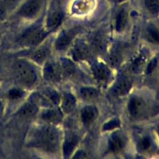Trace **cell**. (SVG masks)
<instances>
[{"instance_id":"6da1fadb","label":"cell","mask_w":159,"mask_h":159,"mask_svg":"<svg viewBox=\"0 0 159 159\" xmlns=\"http://www.w3.org/2000/svg\"><path fill=\"white\" fill-rule=\"evenodd\" d=\"M32 144L48 152H56L59 144L58 132L49 126L41 127L34 134Z\"/></svg>"},{"instance_id":"7a4b0ae2","label":"cell","mask_w":159,"mask_h":159,"mask_svg":"<svg viewBox=\"0 0 159 159\" xmlns=\"http://www.w3.org/2000/svg\"><path fill=\"white\" fill-rule=\"evenodd\" d=\"M128 110L130 116L136 120L147 118L155 112V108L141 96H134L128 102Z\"/></svg>"},{"instance_id":"3957f363","label":"cell","mask_w":159,"mask_h":159,"mask_svg":"<svg viewBox=\"0 0 159 159\" xmlns=\"http://www.w3.org/2000/svg\"><path fill=\"white\" fill-rule=\"evenodd\" d=\"M14 72L18 80L25 85H34L37 81V74L30 64L25 61H19L14 65Z\"/></svg>"},{"instance_id":"277c9868","label":"cell","mask_w":159,"mask_h":159,"mask_svg":"<svg viewBox=\"0 0 159 159\" xmlns=\"http://www.w3.org/2000/svg\"><path fill=\"white\" fill-rule=\"evenodd\" d=\"M47 32L39 26L30 28L23 34L21 43L26 46H37L46 37Z\"/></svg>"},{"instance_id":"5b68a950","label":"cell","mask_w":159,"mask_h":159,"mask_svg":"<svg viewBox=\"0 0 159 159\" xmlns=\"http://www.w3.org/2000/svg\"><path fill=\"white\" fill-rule=\"evenodd\" d=\"M43 0H26L19 10V14L25 18H34L40 12Z\"/></svg>"},{"instance_id":"8992f818","label":"cell","mask_w":159,"mask_h":159,"mask_svg":"<svg viewBox=\"0 0 159 159\" xmlns=\"http://www.w3.org/2000/svg\"><path fill=\"white\" fill-rule=\"evenodd\" d=\"M138 150L143 154H152L159 150L158 140L151 135L146 134L141 137L138 144Z\"/></svg>"},{"instance_id":"52a82bcc","label":"cell","mask_w":159,"mask_h":159,"mask_svg":"<svg viewBox=\"0 0 159 159\" xmlns=\"http://www.w3.org/2000/svg\"><path fill=\"white\" fill-rule=\"evenodd\" d=\"M71 54L75 61L88 60L91 57L92 49L84 42L78 41L71 50Z\"/></svg>"},{"instance_id":"ba28073f","label":"cell","mask_w":159,"mask_h":159,"mask_svg":"<svg viewBox=\"0 0 159 159\" xmlns=\"http://www.w3.org/2000/svg\"><path fill=\"white\" fill-rule=\"evenodd\" d=\"M61 71L60 65L54 62H48L43 68V77L50 82H57L60 79Z\"/></svg>"},{"instance_id":"9c48e42d","label":"cell","mask_w":159,"mask_h":159,"mask_svg":"<svg viewBox=\"0 0 159 159\" xmlns=\"http://www.w3.org/2000/svg\"><path fill=\"white\" fill-rule=\"evenodd\" d=\"M76 34V30H69L63 31L57 37L55 43L56 49L58 51H62L68 48V45L72 41L73 38Z\"/></svg>"},{"instance_id":"30bf717a","label":"cell","mask_w":159,"mask_h":159,"mask_svg":"<svg viewBox=\"0 0 159 159\" xmlns=\"http://www.w3.org/2000/svg\"><path fill=\"white\" fill-rule=\"evenodd\" d=\"M93 73L95 79L101 84H106L110 79V71L107 67L102 64H95L93 66Z\"/></svg>"},{"instance_id":"8fae6325","label":"cell","mask_w":159,"mask_h":159,"mask_svg":"<svg viewBox=\"0 0 159 159\" xmlns=\"http://www.w3.org/2000/svg\"><path fill=\"white\" fill-rule=\"evenodd\" d=\"M131 86V81L127 77L124 76L118 80L117 83L116 84L114 89H113V92L115 93V94L119 96H125L130 92Z\"/></svg>"},{"instance_id":"7c38bea8","label":"cell","mask_w":159,"mask_h":159,"mask_svg":"<svg viewBox=\"0 0 159 159\" xmlns=\"http://www.w3.org/2000/svg\"><path fill=\"white\" fill-rule=\"evenodd\" d=\"M62 113L61 110L56 108L48 109L42 113V119L50 124H58L61 121Z\"/></svg>"},{"instance_id":"4fadbf2b","label":"cell","mask_w":159,"mask_h":159,"mask_svg":"<svg viewBox=\"0 0 159 159\" xmlns=\"http://www.w3.org/2000/svg\"><path fill=\"white\" fill-rule=\"evenodd\" d=\"M82 120L85 124H91L97 118L98 112L95 107L89 106L84 107L81 112Z\"/></svg>"},{"instance_id":"5bb4252c","label":"cell","mask_w":159,"mask_h":159,"mask_svg":"<svg viewBox=\"0 0 159 159\" xmlns=\"http://www.w3.org/2000/svg\"><path fill=\"white\" fill-rule=\"evenodd\" d=\"M110 149L111 152L117 153L120 152L125 146V139L122 135L116 134H113L110 139V143H109Z\"/></svg>"},{"instance_id":"9a60e30c","label":"cell","mask_w":159,"mask_h":159,"mask_svg":"<svg viewBox=\"0 0 159 159\" xmlns=\"http://www.w3.org/2000/svg\"><path fill=\"white\" fill-rule=\"evenodd\" d=\"M79 142V139L76 135L73 134H69L67 135L66 139H65V142H64L63 145V152L64 155L65 156H68L72 153L74 151L75 148L78 144Z\"/></svg>"},{"instance_id":"2e32d148","label":"cell","mask_w":159,"mask_h":159,"mask_svg":"<svg viewBox=\"0 0 159 159\" xmlns=\"http://www.w3.org/2000/svg\"><path fill=\"white\" fill-rule=\"evenodd\" d=\"M145 38L153 45H159V28L155 25H149L145 30Z\"/></svg>"},{"instance_id":"e0dca14e","label":"cell","mask_w":159,"mask_h":159,"mask_svg":"<svg viewBox=\"0 0 159 159\" xmlns=\"http://www.w3.org/2000/svg\"><path fill=\"white\" fill-rule=\"evenodd\" d=\"M76 105V99L73 95L70 93H65L61 100L62 110L65 113H69L74 110Z\"/></svg>"},{"instance_id":"ac0fdd59","label":"cell","mask_w":159,"mask_h":159,"mask_svg":"<svg viewBox=\"0 0 159 159\" xmlns=\"http://www.w3.org/2000/svg\"><path fill=\"white\" fill-rule=\"evenodd\" d=\"M63 20V14L61 12L56 11L49 15L47 20V27L49 30H54L57 28Z\"/></svg>"},{"instance_id":"d6986e66","label":"cell","mask_w":159,"mask_h":159,"mask_svg":"<svg viewBox=\"0 0 159 159\" xmlns=\"http://www.w3.org/2000/svg\"><path fill=\"white\" fill-rule=\"evenodd\" d=\"M59 65L61 74L65 77H71L75 73V66L73 62L68 59H61Z\"/></svg>"},{"instance_id":"ffe728a7","label":"cell","mask_w":159,"mask_h":159,"mask_svg":"<svg viewBox=\"0 0 159 159\" xmlns=\"http://www.w3.org/2000/svg\"><path fill=\"white\" fill-rule=\"evenodd\" d=\"M37 113V107L34 103H26L25 104L20 111L18 112V114L21 117L25 119H30V118L34 117Z\"/></svg>"},{"instance_id":"44dd1931","label":"cell","mask_w":159,"mask_h":159,"mask_svg":"<svg viewBox=\"0 0 159 159\" xmlns=\"http://www.w3.org/2000/svg\"><path fill=\"white\" fill-rule=\"evenodd\" d=\"M91 49L96 53H102L106 47V41L103 37L99 34L93 36L91 39Z\"/></svg>"},{"instance_id":"7402d4cb","label":"cell","mask_w":159,"mask_h":159,"mask_svg":"<svg viewBox=\"0 0 159 159\" xmlns=\"http://www.w3.org/2000/svg\"><path fill=\"white\" fill-rule=\"evenodd\" d=\"M146 63H147V57L144 54H140L138 57H135L134 60L133 61L131 64V71L134 73L141 72L143 69L145 67Z\"/></svg>"},{"instance_id":"603a6c76","label":"cell","mask_w":159,"mask_h":159,"mask_svg":"<svg viewBox=\"0 0 159 159\" xmlns=\"http://www.w3.org/2000/svg\"><path fill=\"white\" fill-rule=\"evenodd\" d=\"M48 55H49V49L47 47H41L40 48H37L35 51L32 53L31 58L36 62L41 63L43 61L46 60Z\"/></svg>"},{"instance_id":"cb8c5ba5","label":"cell","mask_w":159,"mask_h":159,"mask_svg":"<svg viewBox=\"0 0 159 159\" xmlns=\"http://www.w3.org/2000/svg\"><path fill=\"white\" fill-rule=\"evenodd\" d=\"M127 20H128L127 12L125 10H121L118 13L116 19V25H115L116 30L118 32L124 30L127 24Z\"/></svg>"},{"instance_id":"d4e9b609","label":"cell","mask_w":159,"mask_h":159,"mask_svg":"<svg viewBox=\"0 0 159 159\" xmlns=\"http://www.w3.org/2000/svg\"><path fill=\"white\" fill-rule=\"evenodd\" d=\"M80 95L84 99L86 100H94L99 96L97 90L91 87H84L81 89Z\"/></svg>"},{"instance_id":"484cf974","label":"cell","mask_w":159,"mask_h":159,"mask_svg":"<svg viewBox=\"0 0 159 159\" xmlns=\"http://www.w3.org/2000/svg\"><path fill=\"white\" fill-rule=\"evenodd\" d=\"M144 5L149 13L155 17L159 16V0H144Z\"/></svg>"},{"instance_id":"4316f807","label":"cell","mask_w":159,"mask_h":159,"mask_svg":"<svg viewBox=\"0 0 159 159\" xmlns=\"http://www.w3.org/2000/svg\"><path fill=\"white\" fill-rule=\"evenodd\" d=\"M120 61L121 57L120 54H119V52L116 51H113L110 56V64H111V65H113V66L116 67L120 65Z\"/></svg>"},{"instance_id":"83f0119b","label":"cell","mask_w":159,"mask_h":159,"mask_svg":"<svg viewBox=\"0 0 159 159\" xmlns=\"http://www.w3.org/2000/svg\"><path fill=\"white\" fill-rule=\"evenodd\" d=\"M23 93L21 90L18 89H12L9 91L8 96L11 99H18L23 96Z\"/></svg>"},{"instance_id":"f1b7e54d","label":"cell","mask_w":159,"mask_h":159,"mask_svg":"<svg viewBox=\"0 0 159 159\" xmlns=\"http://www.w3.org/2000/svg\"><path fill=\"white\" fill-rule=\"evenodd\" d=\"M119 125H120V121L118 120L117 119L112 120L107 122V124L103 126V130H113V129L119 127Z\"/></svg>"},{"instance_id":"f546056e","label":"cell","mask_w":159,"mask_h":159,"mask_svg":"<svg viewBox=\"0 0 159 159\" xmlns=\"http://www.w3.org/2000/svg\"><path fill=\"white\" fill-rule=\"evenodd\" d=\"M157 65V60L155 58L152 59L148 63L147 66H146V73L147 74H150L152 71H154V69L155 68Z\"/></svg>"},{"instance_id":"4dcf8cb0","label":"cell","mask_w":159,"mask_h":159,"mask_svg":"<svg viewBox=\"0 0 159 159\" xmlns=\"http://www.w3.org/2000/svg\"><path fill=\"white\" fill-rule=\"evenodd\" d=\"M2 2L5 5L6 9H10V8L16 6V4L18 2L19 0H2Z\"/></svg>"},{"instance_id":"1f68e13d","label":"cell","mask_w":159,"mask_h":159,"mask_svg":"<svg viewBox=\"0 0 159 159\" xmlns=\"http://www.w3.org/2000/svg\"><path fill=\"white\" fill-rule=\"evenodd\" d=\"M6 7L5 6V5L3 4V2H2V0L0 1V19L4 18L5 16L6 13Z\"/></svg>"},{"instance_id":"d6a6232c","label":"cell","mask_w":159,"mask_h":159,"mask_svg":"<svg viewBox=\"0 0 159 159\" xmlns=\"http://www.w3.org/2000/svg\"><path fill=\"white\" fill-rule=\"evenodd\" d=\"M156 138L157 140H158V146H159V124H158L156 127Z\"/></svg>"},{"instance_id":"836d02e7","label":"cell","mask_w":159,"mask_h":159,"mask_svg":"<svg viewBox=\"0 0 159 159\" xmlns=\"http://www.w3.org/2000/svg\"><path fill=\"white\" fill-rule=\"evenodd\" d=\"M110 1L113 2L115 3H121V2H124L126 1V0H110Z\"/></svg>"},{"instance_id":"e575fe53","label":"cell","mask_w":159,"mask_h":159,"mask_svg":"<svg viewBox=\"0 0 159 159\" xmlns=\"http://www.w3.org/2000/svg\"><path fill=\"white\" fill-rule=\"evenodd\" d=\"M0 109H1V102H0Z\"/></svg>"}]
</instances>
